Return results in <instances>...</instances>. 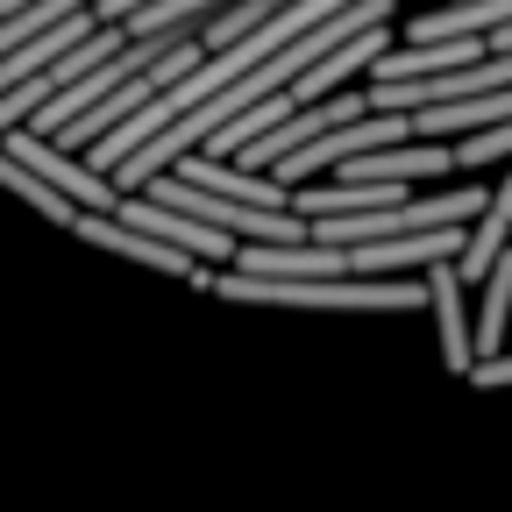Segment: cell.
<instances>
[{
  "mask_svg": "<svg viewBox=\"0 0 512 512\" xmlns=\"http://www.w3.org/2000/svg\"><path fill=\"white\" fill-rule=\"evenodd\" d=\"M498 121H512V86L477 93V100H448V107H420V114H406V136H420V143H463V136L498 128Z\"/></svg>",
  "mask_w": 512,
  "mask_h": 512,
  "instance_id": "obj_6",
  "label": "cell"
},
{
  "mask_svg": "<svg viewBox=\"0 0 512 512\" xmlns=\"http://www.w3.org/2000/svg\"><path fill=\"white\" fill-rule=\"evenodd\" d=\"M505 320H512V249L484 271V313H477V335H470L477 356H498L505 349Z\"/></svg>",
  "mask_w": 512,
  "mask_h": 512,
  "instance_id": "obj_10",
  "label": "cell"
},
{
  "mask_svg": "<svg viewBox=\"0 0 512 512\" xmlns=\"http://www.w3.org/2000/svg\"><path fill=\"white\" fill-rule=\"evenodd\" d=\"M470 384H477V392H498V384H512V356H477V363H470Z\"/></svg>",
  "mask_w": 512,
  "mask_h": 512,
  "instance_id": "obj_13",
  "label": "cell"
},
{
  "mask_svg": "<svg viewBox=\"0 0 512 512\" xmlns=\"http://www.w3.org/2000/svg\"><path fill=\"white\" fill-rule=\"evenodd\" d=\"M0 185H8V192H15V200H29V207H36L43 221H57V228H72V214H79L72 200H57V192H50V185H43L36 171H22V164H15L8 150H0Z\"/></svg>",
  "mask_w": 512,
  "mask_h": 512,
  "instance_id": "obj_11",
  "label": "cell"
},
{
  "mask_svg": "<svg viewBox=\"0 0 512 512\" xmlns=\"http://www.w3.org/2000/svg\"><path fill=\"white\" fill-rule=\"evenodd\" d=\"M420 285H427V313H434V328H441V363H448V377H470L477 349H470V313H463V278L448 271V264H427V271H420Z\"/></svg>",
  "mask_w": 512,
  "mask_h": 512,
  "instance_id": "obj_7",
  "label": "cell"
},
{
  "mask_svg": "<svg viewBox=\"0 0 512 512\" xmlns=\"http://www.w3.org/2000/svg\"><path fill=\"white\" fill-rule=\"evenodd\" d=\"M171 178H185V185H200V192H214V200H235V207H264V214H292V192L278 185V178H264V171H242V164H221V157H178L171 164Z\"/></svg>",
  "mask_w": 512,
  "mask_h": 512,
  "instance_id": "obj_4",
  "label": "cell"
},
{
  "mask_svg": "<svg viewBox=\"0 0 512 512\" xmlns=\"http://www.w3.org/2000/svg\"><path fill=\"white\" fill-rule=\"evenodd\" d=\"M107 221H121V228H136V235H150V242H164V249H185L192 264H207V271L235 264V249H242L235 235H221V228H207V221H185L178 207H157L150 192H121Z\"/></svg>",
  "mask_w": 512,
  "mask_h": 512,
  "instance_id": "obj_2",
  "label": "cell"
},
{
  "mask_svg": "<svg viewBox=\"0 0 512 512\" xmlns=\"http://www.w3.org/2000/svg\"><path fill=\"white\" fill-rule=\"evenodd\" d=\"M505 249H512V164H505V185L484 200V214L463 228V256H456L448 271H456V278H463V292H470V278H484Z\"/></svg>",
  "mask_w": 512,
  "mask_h": 512,
  "instance_id": "obj_8",
  "label": "cell"
},
{
  "mask_svg": "<svg viewBox=\"0 0 512 512\" xmlns=\"http://www.w3.org/2000/svg\"><path fill=\"white\" fill-rule=\"evenodd\" d=\"M484 50H491V57H498V50H512V22H505V29H491V36H484Z\"/></svg>",
  "mask_w": 512,
  "mask_h": 512,
  "instance_id": "obj_14",
  "label": "cell"
},
{
  "mask_svg": "<svg viewBox=\"0 0 512 512\" xmlns=\"http://www.w3.org/2000/svg\"><path fill=\"white\" fill-rule=\"evenodd\" d=\"M22 8H36V0H0V22H8V15H22Z\"/></svg>",
  "mask_w": 512,
  "mask_h": 512,
  "instance_id": "obj_15",
  "label": "cell"
},
{
  "mask_svg": "<svg viewBox=\"0 0 512 512\" xmlns=\"http://www.w3.org/2000/svg\"><path fill=\"white\" fill-rule=\"evenodd\" d=\"M384 50H392V22H377V29H363V36L335 43L320 64H306V72L285 86V93H292V107H313V100H328V93H342V86L370 79V64H377Z\"/></svg>",
  "mask_w": 512,
  "mask_h": 512,
  "instance_id": "obj_3",
  "label": "cell"
},
{
  "mask_svg": "<svg viewBox=\"0 0 512 512\" xmlns=\"http://www.w3.org/2000/svg\"><path fill=\"white\" fill-rule=\"evenodd\" d=\"M456 164H512V121H498V128H477V136H463L456 143Z\"/></svg>",
  "mask_w": 512,
  "mask_h": 512,
  "instance_id": "obj_12",
  "label": "cell"
},
{
  "mask_svg": "<svg viewBox=\"0 0 512 512\" xmlns=\"http://www.w3.org/2000/svg\"><path fill=\"white\" fill-rule=\"evenodd\" d=\"M0 150H8L22 171H36L57 200H72L79 214H114V200L121 192L86 164V157H72V150H57V143H43V136H29V128H8V136H0Z\"/></svg>",
  "mask_w": 512,
  "mask_h": 512,
  "instance_id": "obj_1",
  "label": "cell"
},
{
  "mask_svg": "<svg viewBox=\"0 0 512 512\" xmlns=\"http://www.w3.org/2000/svg\"><path fill=\"white\" fill-rule=\"evenodd\" d=\"M228 8V0H150V8H136L128 22H114L128 43H150V36H200L214 15Z\"/></svg>",
  "mask_w": 512,
  "mask_h": 512,
  "instance_id": "obj_9",
  "label": "cell"
},
{
  "mask_svg": "<svg viewBox=\"0 0 512 512\" xmlns=\"http://www.w3.org/2000/svg\"><path fill=\"white\" fill-rule=\"evenodd\" d=\"M72 235L93 242V249H107V256H128V264L171 271V278H185V285H207V278H214L207 264H192L185 249H164V242H150V235H136V228H121V221H107V214H72Z\"/></svg>",
  "mask_w": 512,
  "mask_h": 512,
  "instance_id": "obj_5",
  "label": "cell"
}]
</instances>
